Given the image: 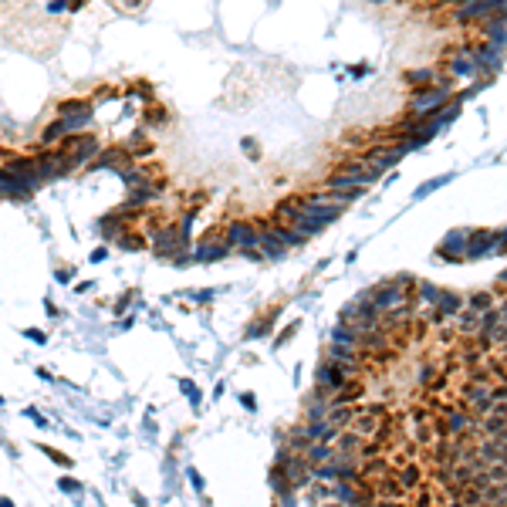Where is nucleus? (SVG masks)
<instances>
[{
	"instance_id": "nucleus-13",
	"label": "nucleus",
	"mask_w": 507,
	"mask_h": 507,
	"mask_svg": "<svg viewBox=\"0 0 507 507\" xmlns=\"http://www.w3.org/2000/svg\"><path fill=\"white\" fill-rule=\"evenodd\" d=\"M64 132H68V129H64V118H57V122H51V125L41 132V139H44V142H55L57 135H64Z\"/></svg>"
},
{
	"instance_id": "nucleus-18",
	"label": "nucleus",
	"mask_w": 507,
	"mask_h": 507,
	"mask_svg": "<svg viewBox=\"0 0 507 507\" xmlns=\"http://www.w3.org/2000/svg\"><path fill=\"white\" fill-rule=\"evenodd\" d=\"M460 328H463V332H473V328H477V315H473V311H467V315L460 318Z\"/></svg>"
},
{
	"instance_id": "nucleus-10",
	"label": "nucleus",
	"mask_w": 507,
	"mask_h": 507,
	"mask_svg": "<svg viewBox=\"0 0 507 507\" xmlns=\"http://www.w3.org/2000/svg\"><path fill=\"white\" fill-rule=\"evenodd\" d=\"M92 102L88 99H71V102H61L57 105V115H75V112H88Z\"/></svg>"
},
{
	"instance_id": "nucleus-24",
	"label": "nucleus",
	"mask_w": 507,
	"mask_h": 507,
	"mask_svg": "<svg viewBox=\"0 0 507 507\" xmlns=\"http://www.w3.org/2000/svg\"><path fill=\"white\" fill-rule=\"evenodd\" d=\"M112 95H115L112 88H99V99H102V102H109V99H112Z\"/></svg>"
},
{
	"instance_id": "nucleus-22",
	"label": "nucleus",
	"mask_w": 507,
	"mask_h": 507,
	"mask_svg": "<svg viewBox=\"0 0 507 507\" xmlns=\"http://www.w3.org/2000/svg\"><path fill=\"white\" fill-rule=\"evenodd\" d=\"M470 304H473V308H487V304H491V294H477Z\"/></svg>"
},
{
	"instance_id": "nucleus-8",
	"label": "nucleus",
	"mask_w": 507,
	"mask_h": 507,
	"mask_svg": "<svg viewBox=\"0 0 507 507\" xmlns=\"http://www.w3.org/2000/svg\"><path fill=\"white\" fill-rule=\"evenodd\" d=\"M419 480H423V470L413 463V467H402V470H399V480H395V484H399V487H416Z\"/></svg>"
},
{
	"instance_id": "nucleus-23",
	"label": "nucleus",
	"mask_w": 507,
	"mask_h": 507,
	"mask_svg": "<svg viewBox=\"0 0 507 507\" xmlns=\"http://www.w3.org/2000/svg\"><path fill=\"white\" fill-rule=\"evenodd\" d=\"M365 75H369V64H355L352 68V78H365Z\"/></svg>"
},
{
	"instance_id": "nucleus-16",
	"label": "nucleus",
	"mask_w": 507,
	"mask_h": 507,
	"mask_svg": "<svg viewBox=\"0 0 507 507\" xmlns=\"http://www.w3.org/2000/svg\"><path fill=\"white\" fill-rule=\"evenodd\" d=\"M335 450H328V443H315L311 447V460H325V456H332Z\"/></svg>"
},
{
	"instance_id": "nucleus-1",
	"label": "nucleus",
	"mask_w": 507,
	"mask_h": 507,
	"mask_svg": "<svg viewBox=\"0 0 507 507\" xmlns=\"http://www.w3.org/2000/svg\"><path fill=\"white\" fill-rule=\"evenodd\" d=\"M450 102V88L447 85H423L419 92H413V99H409V115H426L433 112V109H440V105H447Z\"/></svg>"
},
{
	"instance_id": "nucleus-9",
	"label": "nucleus",
	"mask_w": 507,
	"mask_h": 507,
	"mask_svg": "<svg viewBox=\"0 0 507 507\" xmlns=\"http://www.w3.org/2000/svg\"><path fill=\"white\" fill-rule=\"evenodd\" d=\"M365 477H369V480H386V477H393V467H389L386 460H376V463L365 467Z\"/></svg>"
},
{
	"instance_id": "nucleus-20",
	"label": "nucleus",
	"mask_w": 507,
	"mask_h": 507,
	"mask_svg": "<svg viewBox=\"0 0 507 507\" xmlns=\"http://www.w3.org/2000/svg\"><path fill=\"white\" fill-rule=\"evenodd\" d=\"M352 416H355L352 409H335V419H338V423H341V426H345V423H348Z\"/></svg>"
},
{
	"instance_id": "nucleus-11",
	"label": "nucleus",
	"mask_w": 507,
	"mask_h": 507,
	"mask_svg": "<svg viewBox=\"0 0 507 507\" xmlns=\"http://www.w3.org/2000/svg\"><path fill=\"white\" fill-rule=\"evenodd\" d=\"M301 200H284V203H278V213H281L284 220H298L301 217Z\"/></svg>"
},
{
	"instance_id": "nucleus-15",
	"label": "nucleus",
	"mask_w": 507,
	"mask_h": 507,
	"mask_svg": "<svg viewBox=\"0 0 507 507\" xmlns=\"http://www.w3.org/2000/svg\"><path fill=\"white\" fill-rule=\"evenodd\" d=\"M355 443H362V437H355V433H348V437H345V440L338 443V450H335V453H352V447H355Z\"/></svg>"
},
{
	"instance_id": "nucleus-19",
	"label": "nucleus",
	"mask_w": 507,
	"mask_h": 507,
	"mask_svg": "<svg viewBox=\"0 0 507 507\" xmlns=\"http://www.w3.org/2000/svg\"><path fill=\"white\" fill-rule=\"evenodd\" d=\"M146 122H153V125L156 122H166V112L163 109H153V112H146Z\"/></svg>"
},
{
	"instance_id": "nucleus-21",
	"label": "nucleus",
	"mask_w": 507,
	"mask_h": 507,
	"mask_svg": "<svg viewBox=\"0 0 507 507\" xmlns=\"http://www.w3.org/2000/svg\"><path fill=\"white\" fill-rule=\"evenodd\" d=\"M244 149H247V156H250V159H257V156H261V153H257V142H250V139H244Z\"/></svg>"
},
{
	"instance_id": "nucleus-12",
	"label": "nucleus",
	"mask_w": 507,
	"mask_h": 507,
	"mask_svg": "<svg viewBox=\"0 0 507 507\" xmlns=\"http://www.w3.org/2000/svg\"><path fill=\"white\" fill-rule=\"evenodd\" d=\"M318 379H322V382H328V386H335V389H341V382H345V376H341V372H338L335 365H325V369H322V376H318Z\"/></svg>"
},
{
	"instance_id": "nucleus-3",
	"label": "nucleus",
	"mask_w": 507,
	"mask_h": 507,
	"mask_svg": "<svg viewBox=\"0 0 507 507\" xmlns=\"http://www.w3.org/2000/svg\"><path fill=\"white\" fill-rule=\"evenodd\" d=\"M447 71H450L453 78H473V75H477V64H473V57L453 55L450 61H447Z\"/></svg>"
},
{
	"instance_id": "nucleus-5",
	"label": "nucleus",
	"mask_w": 507,
	"mask_h": 507,
	"mask_svg": "<svg viewBox=\"0 0 507 507\" xmlns=\"http://www.w3.org/2000/svg\"><path fill=\"white\" fill-rule=\"evenodd\" d=\"M230 240H233V244L250 247V244H257V233H254V226H250V224H244V220H240V224L230 226Z\"/></svg>"
},
{
	"instance_id": "nucleus-4",
	"label": "nucleus",
	"mask_w": 507,
	"mask_h": 507,
	"mask_svg": "<svg viewBox=\"0 0 507 507\" xmlns=\"http://www.w3.org/2000/svg\"><path fill=\"white\" fill-rule=\"evenodd\" d=\"M477 456H480V460H487V463H494V460H504V437L480 443V447H477Z\"/></svg>"
},
{
	"instance_id": "nucleus-25",
	"label": "nucleus",
	"mask_w": 507,
	"mask_h": 507,
	"mask_svg": "<svg viewBox=\"0 0 507 507\" xmlns=\"http://www.w3.org/2000/svg\"><path fill=\"white\" fill-rule=\"evenodd\" d=\"M376 3H389V0H376Z\"/></svg>"
},
{
	"instance_id": "nucleus-7",
	"label": "nucleus",
	"mask_w": 507,
	"mask_h": 507,
	"mask_svg": "<svg viewBox=\"0 0 507 507\" xmlns=\"http://www.w3.org/2000/svg\"><path fill=\"white\" fill-rule=\"evenodd\" d=\"M484 433H491V437H504V413L491 409V416L484 419Z\"/></svg>"
},
{
	"instance_id": "nucleus-14",
	"label": "nucleus",
	"mask_w": 507,
	"mask_h": 507,
	"mask_svg": "<svg viewBox=\"0 0 507 507\" xmlns=\"http://www.w3.org/2000/svg\"><path fill=\"white\" fill-rule=\"evenodd\" d=\"M359 395H362V386H345V389H341V393L335 395V406H345V402H355Z\"/></svg>"
},
{
	"instance_id": "nucleus-17",
	"label": "nucleus",
	"mask_w": 507,
	"mask_h": 507,
	"mask_svg": "<svg viewBox=\"0 0 507 507\" xmlns=\"http://www.w3.org/2000/svg\"><path fill=\"white\" fill-rule=\"evenodd\" d=\"M122 247L125 250H139V247H146V240L142 237H122Z\"/></svg>"
},
{
	"instance_id": "nucleus-6",
	"label": "nucleus",
	"mask_w": 507,
	"mask_h": 507,
	"mask_svg": "<svg viewBox=\"0 0 507 507\" xmlns=\"http://www.w3.org/2000/svg\"><path fill=\"white\" fill-rule=\"evenodd\" d=\"M433 68H416V71H406V81L409 85H416V88H423V85H433Z\"/></svg>"
},
{
	"instance_id": "nucleus-2",
	"label": "nucleus",
	"mask_w": 507,
	"mask_h": 507,
	"mask_svg": "<svg viewBox=\"0 0 507 507\" xmlns=\"http://www.w3.org/2000/svg\"><path fill=\"white\" fill-rule=\"evenodd\" d=\"M497 10H504V0H467L460 7H450V21L453 24H473L480 17L497 14Z\"/></svg>"
}]
</instances>
